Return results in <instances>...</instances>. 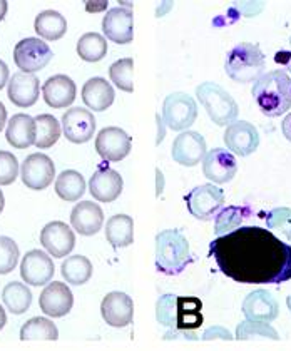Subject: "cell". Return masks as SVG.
Returning <instances> with one entry per match:
<instances>
[{
    "label": "cell",
    "instance_id": "obj_1",
    "mask_svg": "<svg viewBox=\"0 0 291 351\" xmlns=\"http://www.w3.org/2000/svg\"><path fill=\"white\" fill-rule=\"evenodd\" d=\"M209 258L224 276L243 285L291 280V246L259 226H241L209 243Z\"/></svg>",
    "mask_w": 291,
    "mask_h": 351
},
{
    "label": "cell",
    "instance_id": "obj_2",
    "mask_svg": "<svg viewBox=\"0 0 291 351\" xmlns=\"http://www.w3.org/2000/svg\"><path fill=\"white\" fill-rule=\"evenodd\" d=\"M202 303L196 296L163 295L156 301V319L172 331H196L201 328Z\"/></svg>",
    "mask_w": 291,
    "mask_h": 351
},
{
    "label": "cell",
    "instance_id": "obj_3",
    "mask_svg": "<svg viewBox=\"0 0 291 351\" xmlns=\"http://www.w3.org/2000/svg\"><path fill=\"white\" fill-rule=\"evenodd\" d=\"M253 99L268 117H279L291 109V77L285 69L265 72L253 84Z\"/></svg>",
    "mask_w": 291,
    "mask_h": 351
},
{
    "label": "cell",
    "instance_id": "obj_4",
    "mask_svg": "<svg viewBox=\"0 0 291 351\" xmlns=\"http://www.w3.org/2000/svg\"><path fill=\"white\" fill-rule=\"evenodd\" d=\"M193 261L189 241L181 230H164L156 234V268L161 273L176 276Z\"/></svg>",
    "mask_w": 291,
    "mask_h": 351
},
{
    "label": "cell",
    "instance_id": "obj_5",
    "mask_svg": "<svg viewBox=\"0 0 291 351\" xmlns=\"http://www.w3.org/2000/svg\"><path fill=\"white\" fill-rule=\"evenodd\" d=\"M266 60L258 44L241 42L226 54L224 71L235 82L255 84L265 74Z\"/></svg>",
    "mask_w": 291,
    "mask_h": 351
},
{
    "label": "cell",
    "instance_id": "obj_6",
    "mask_svg": "<svg viewBox=\"0 0 291 351\" xmlns=\"http://www.w3.org/2000/svg\"><path fill=\"white\" fill-rule=\"evenodd\" d=\"M199 104L208 112L209 119L220 128H228L238 119L240 108L228 90L214 82H202L196 87Z\"/></svg>",
    "mask_w": 291,
    "mask_h": 351
},
{
    "label": "cell",
    "instance_id": "obj_7",
    "mask_svg": "<svg viewBox=\"0 0 291 351\" xmlns=\"http://www.w3.org/2000/svg\"><path fill=\"white\" fill-rule=\"evenodd\" d=\"M161 117H163L166 128L185 132L198 119L196 101L185 93H172L164 99Z\"/></svg>",
    "mask_w": 291,
    "mask_h": 351
},
{
    "label": "cell",
    "instance_id": "obj_8",
    "mask_svg": "<svg viewBox=\"0 0 291 351\" xmlns=\"http://www.w3.org/2000/svg\"><path fill=\"white\" fill-rule=\"evenodd\" d=\"M187 211L199 221H211L223 209V189L213 184H201L185 196Z\"/></svg>",
    "mask_w": 291,
    "mask_h": 351
},
{
    "label": "cell",
    "instance_id": "obj_9",
    "mask_svg": "<svg viewBox=\"0 0 291 351\" xmlns=\"http://www.w3.org/2000/svg\"><path fill=\"white\" fill-rule=\"evenodd\" d=\"M54 52L42 39L37 37H27L14 49V62L25 74H36L47 66L52 60Z\"/></svg>",
    "mask_w": 291,
    "mask_h": 351
},
{
    "label": "cell",
    "instance_id": "obj_10",
    "mask_svg": "<svg viewBox=\"0 0 291 351\" xmlns=\"http://www.w3.org/2000/svg\"><path fill=\"white\" fill-rule=\"evenodd\" d=\"M56 178V166L47 154L34 152L27 156L21 167L22 182L32 191H44Z\"/></svg>",
    "mask_w": 291,
    "mask_h": 351
},
{
    "label": "cell",
    "instance_id": "obj_11",
    "mask_svg": "<svg viewBox=\"0 0 291 351\" xmlns=\"http://www.w3.org/2000/svg\"><path fill=\"white\" fill-rule=\"evenodd\" d=\"M132 137L121 128H104L95 137V151L104 161L119 162L131 152Z\"/></svg>",
    "mask_w": 291,
    "mask_h": 351
},
{
    "label": "cell",
    "instance_id": "obj_12",
    "mask_svg": "<svg viewBox=\"0 0 291 351\" xmlns=\"http://www.w3.org/2000/svg\"><path fill=\"white\" fill-rule=\"evenodd\" d=\"M228 151H233L240 158L251 156L259 146V132L251 122L235 121L226 128L223 136Z\"/></svg>",
    "mask_w": 291,
    "mask_h": 351
},
{
    "label": "cell",
    "instance_id": "obj_13",
    "mask_svg": "<svg viewBox=\"0 0 291 351\" xmlns=\"http://www.w3.org/2000/svg\"><path fill=\"white\" fill-rule=\"evenodd\" d=\"M202 173L211 182L226 184L238 173V162L229 151L223 147H214L206 152L202 159Z\"/></svg>",
    "mask_w": 291,
    "mask_h": 351
},
{
    "label": "cell",
    "instance_id": "obj_14",
    "mask_svg": "<svg viewBox=\"0 0 291 351\" xmlns=\"http://www.w3.org/2000/svg\"><path fill=\"white\" fill-rule=\"evenodd\" d=\"M40 244L52 258H66L75 246V234L62 221H52L40 231Z\"/></svg>",
    "mask_w": 291,
    "mask_h": 351
},
{
    "label": "cell",
    "instance_id": "obj_15",
    "mask_svg": "<svg viewBox=\"0 0 291 351\" xmlns=\"http://www.w3.org/2000/svg\"><path fill=\"white\" fill-rule=\"evenodd\" d=\"M56 273L52 258L40 250H32L22 258L21 276L25 285L44 286L51 283Z\"/></svg>",
    "mask_w": 291,
    "mask_h": 351
},
{
    "label": "cell",
    "instance_id": "obj_16",
    "mask_svg": "<svg viewBox=\"0 0 291 351\" xmlns=\"http://www.w3.org/2000/svg\"><path fill=\"white\" fill-rule=\"evenodd\" d=\"M172 159L185 167H194L205 159L206 141L199 132L185 131L172 143Z\"/></svg>",
    "mask_w": 291,
    "mask_h": 351
},
{
    "label": "cell",
    "instance_id": "obj_17",
    "mask_svg": "<svg viewBox=\"0 0 291 351\" xmlns=\"http://www.w3.org/2000/svg\"><path fill=\"white\" fill-rule=\"evenodd\" d=\"M62 132L67 141L84 144L93 139L95 132V119L93 112L84 108H72L62 116Z\"/></svg>",
    "mask_w": 291,
    "mask_h": 351
},
{
    "label": "cell",
    "instance_id": "obj_18",
    "mask_svg": "<svg viewBox=\"0 0 291 351\" xmlns=\"http://www.w3.org/2000/svg\"><path fill=\"white\" fill-rule=\"evenodd\" d=\"M40 310L51 318H62L74 306V295L62 281H52L44 288L39 298Z\"/></svg>",
    "mask_w": 291,
    "mask_h": 351
},
{
    "label": "cell",
    "instance_id": "obj_19",
    "mask_svg": "<svg viewBox=\"0 0 291 351\" xmlns=\"http://www.w3.org/2000/svg\"><path fill=\"white\" fill-rule=\"evenodd\" d=\"M102 32L114 44H129L134 39V17L132 10L124 7H114L107 10L102 19Z\"/></svg>",
    "mask_w": 291,
    "mask_h": 351
},
{
    "label": "cell",
    "instance_id": "obj_20",
    "mask_svg": "<svg viewBox=\"0 0 291 351\" xmlns=\"http://www.w3.org/2000/svg\"><path fill=\"white\" fill-rule=\"evenodd\" d=\"M102 319L113 328H126L134 318L132 298L126 293L113 291L101 303Z\"/></svg>",
    "mask_w": 291,
    "mask_h": 351
},
{
    "label": "cell",
    "instance_id": "obj_21",
    "mask_svg": "<svg viewBox=\"0 0 291 351\" xmlns=\"http://www.w3.org/2000/svg\"><path fill=\"white\" fill-rule=\"evenodd\" d=\"M124 181L117 171L110 167H99L89 179V193L99 203H113L121 196Z\"/></svg>",
    "mask_w": 291,
    "mask_h": 351
},
{
    "label": "cell",
    "instance_id": "obj_22",
    "mask_svg": "<svg viewBox=\"0 0 291 351\" xmlns=\"http://www.w3.org/2000/svg\"><path fill=\"white\" fill-rule=\"evenodd\" d=\"M243 313L251 322L271 323L278 318L279 306L277 298L266 289H255L243 301Z\"/></svg>",
    "mask_w": 291,
    "mask_h": 351
},
{
    "label": "cell",
    "instance_id": "obj_23",
    "mask_svg": "<svg viewBox=\"0 0 291 351\" xmlns=\"http://www.w3.org/2000/svg\"><path fill=\"white\" fill-rule=\"evenodd\" d=\"M39 77L36 74L15 72L7 84V95L17 108H30L39 101Z\"/></svg>",
    "mask_w": 291,
    "mask_h": 351
},
{
    "label": "cell",
    "instance_id": "obj_24",
    "mask_svg": "<svg viewBox=\"0 0 291 351\" xmlns=\"http://www.w3.org/2000/svg\"><path fill=\"white\" fill-rule=\"evenodd\" d=\"M78 87L69 75L57 74L49 77L42 86V95H44L45 104L52 109H64L74 102Z\"/></svg>",
    "mask_w": 291,
    "mask_h": 351
},
{
    "label": "cell",
    "instance_id": "obj_25",
    "mask_svg": "<svg viewBox=\"0 0 291 351\" xmlns=\"http://www.w3.org/2000/svg\"><path fill=\"white\" fill-rule=\"evenodd\" d=\"M71 224L79 234L94 236L101 231L104 224V213L101 206L93 201H80L71 213Z\"/></svg>",
    "mask_w": 291,
    "mask_h": 351
},
{
    "label": "cell",
    "instance_id": "obj_26",
    "mask_svg": "<svg viewBox=\"0 0 291 351\" xmlns=\"http://www.w3.org/2000/svg\"><path fill=\"white\" fill-rule=\"evenodd\" d=\"M7 143L15 149H27L37 141L36 119L29 114H15L7 124Z\"/></svg>",
    "mask_w": 291,
    "mask_h": 351
},
{
    "label": "cell",
    "instance_id": "obj_27",
    "mask_svg": "<svg viewBox=\"0 0 291 351\" xmlns=\"http://www.w3.org/2000/svg\"><path fill=\"white\" fill-rule=\"evenodd\" d=\"M114 97H116V94H114L113 86L102 77L89 79L82 87L84 104L95 112L109 109L113 106Z\"/></svg>",
    "mask_w": 291,
    "mask_h": 351
},
{
    "label": "cell",
    "instance_id": "obj_28",
    "mask_svg": "<svg viewBox=\"0 0 291 351\" xmlns=\"http://www.w3.org/2000/svg\"><path fill=\"white\" fill-rule=\"evenodd\" d=\"M106 238L114 250L128 247L134 243V221L128 215H116L106 223Z\"/></svg>",
    "mask_w": 291,
    "mask_h": 351
},
{
    "label": "cell",
    "instance_id": "obj_29",
    "mask_svg": "<svg viewBox=\"0 0 291 351\" xmlns=\"http://www.w3.org/2000/svg\"><path fill=\"white\" fill-rule=\"evenodd\" d=\"M34 29L42 39L59 40L66 36L67 22L66 17H62V14H59L57 10H44L36 17Z\"/></svg>",
    "mask_w": 291,
    "mask_h": 351
},
{
    "label": "cell",
    "instance_id": "obj_30",
    "mask_svg": "<svg viewBox=\"0 0 291 351\" xmlns=\"http://www.w3.org/2000/svg\"><path fill=\"white\" fill-rule=\"evenodd\" d=\"M56 193L60 199L75 203L86 193V179L74 169L62 171L56 179Z\"/></svg>",
    "mask_w": 291,
    "mask_h": 351
},
{
    "label": "cell",
    "instance_id": "obj_31",
    "mask_svg": "<svg viewBox=\"0 0 291 351\" xmlns=\"http://www.w3.org/2000/svg\"><path fill=\"white\" fill-rule=\"evenodd\" d=\"M251 216V209L248 206H228L223 208L214 217V232L218 236L229 234L241 228L243 221Z\"/></svg>",
    "mask_w": 291,
    "mask_h": 351
},
{
    "label": "cell",
    "instance_id": "obj_32",
    "mask_svg": "<svg viewBox=\"0 0 291 351\" xmlns=\"http://www.w3.org/2000/svg\"><path fill=\"white\" fill-rule=\"evenodd\" d=\"M60 273H62V278L69 285H86L93 278V263L86 256L75 254V256L66 258V261H62Z\"/></svg>",
    "mask_w": 291,
    "mask_h": 351
},
{
    "label": "cell",
    "instance_id": "obj_33",
    "mask_svg": "<svg viewBox=\"0 0 291 351\" xmlns=\"http://www.w3.org/2000/svg\"><path fill=\"white\" fill-rule=\"evenodd\" d=\"M2 300L10 313L22 315L32 304V293H30V289L25 285L19 283V281H12V283L5 285V288H3Z\"/></svg>",
    "mask_w": 291,
    "mask_h": 351
},
{
    "label": "cell",
    "instance_id": "obj_34",
    "mask_svg": "<svg viewBox=\"0 0 291 351\" xmlns=\"http://www.w3.org/2000/svg\"><path fill=\"white\" fill-rule=\"evenodd\" d=\"M59 338V330L52 319L36 316L25 322L21 328V339L22 341H34V339H49V341H56Z\"/></svg>",
    "mask_w": 291,
    "mask_h": 351
},
{
    "label": "cell",
    "instance_id": "obj_35",
    "mask_svg": "<svg viewBox=\"0 0 291 351\" xmlns=\"http://www.w3.org/2000/svg\"><path fill=\"white\" fill-rule=\"evenodd\" d=\"M78 54L86 62H99L107 54V40L97 32H87L78 42Z\"/></svg>",
    "mask_w": 291,
    "mask_h": 351
},
{
    "label": "cell",
    "instance_id": "obj_36",
    "mask_svg": "<svg viewBox=\"0 0 291 351\" xmlns=\"http://www.w3.org/2000/svg\"><path fill=\"white\" fill-rule=\"evenodd\" d=\"M36 124H37L36 146L39 149L52 147L54 144L59 141L60 132H62V128H60L59 121H57L52 114H40V116L36 117Z\"/></svg>",
    "mask_w": 291,
    "mask_h": 351
},
{
    "label": "cell",
    "instance_id": "obj_37",
    "mask_svg": "<svg viewBox=\"0 0 291 351\" xmlns=\"http://www.w3.org/2000/svg\"><path fill=\"white\" fill-rule=\"evenodd\" d=\"M236 339H241V341H246V339H273V341H278L279 335L270 323L244 319L236 328Z\"/></svg>",
    "mask_w": 291,
    "mask_h": 351
},
{
    "label": "cell",
    "instance_id": "obj_38",
    "mask_svg": "<svg viewBox=\"0 0 291 351\" xmlns=\"http://www.w3.org/2000/svg\"><path fill=\"white\" fill-rule=\"evenodd\" d=\"M132 71L134 60L126 57V59L116 60V62L109 67V77L113 84H116L121 90H124V93H132Z\"/></svg>",
    "mask_w": 291,
    "mask_h": 351
},
{
    "label": "cell",
    "instance_id": "obj_39",
    "mask_svg": "<svg viewBox=\"0 0 291 351\" xmlns=\"http://www.w3.org/2000/svg\"><path fill=\"white\" fill-rule=\"evenodd\" d=\"M270 231H278L286 241H291V208H275L265 216Z\"/></svg>",
    "mask_w": 291,
    "mask_h": 351
},
{
    "label": "cell",
    "instance_id": "obj_40",
    "mask_svg": "<svg viewBox=\"0 0 291 351\" xmlns=\"http://www.w3.org/2000/svg\"><path fill=\"white\" fill-rule=\"evenodd\" d=\"M19 263V246L12 238L0 236V274L12 273Z\"/></svg>",
    "mask_w": 291,
    "mask_h": 351
},
{
    "label": "cell",
    "instance_id": "obj_41",
    "mask_svg": "<svg viewBox=\"0 0 291 351\" xmlns=\"http://www.w3.org/2000/svg\"><path fill=\"white\" fill-rule=\"evenodd\" d=\"M19 176V161L12 152L0 151V186H9Z\"/></svg>",
    "mask_w": 291,
    "mask_h": 351
},
{
    "label": "cell",
    "instance_id": "obj_42",
    "mask_svg": "<svg viewBox=\"0 0 291 351\" xmlns=\"http://www.w3.org/2000/svg\"><path fill=\"white\" fill-rule=\"evenodd\" d=\"M201 339H205V341H211V339H226V341H229V339L235 338H233L231 331L226 330L224 326H211L205 330V333L201 335Z\"/></svg>",
    "mask_w": 291,
    "mask_h": 351
},
{
    "label": "cell",
    "instance_id": "obj_43",
    "mask_svg": "<svg viewBox=\"0 0 291 351\" xmlns=\"http://www.w3.org/2000/svg\"><path fill=\"white\" fill-rule=\"evenodd\" d=\"M240 14L246 15V17H255L256 14H259L263 10V2H240L238 5Z\"/></svg>",
    "mask_w": 291,
    "mask_h": 351
},
{
    "label": "cell",
    "instance_id": "obj_44",
    "mask_svg": "<svg viewBox=\"0 0 291 351\" xmlns=\"http://www.w3.org/2000/svg\"><path fill=\"white\" fill-rule=\"evenodd\" d=\"M164 339L166 341H171V339H187V341H196L199 339L196 331H172V330H167L166 333H164Z\"/></svg>",
    "mask_w": 291,
    "mask_h": 351
},
{
    "label": "cell",
    "instance_id": "obj_45",
    "mask_svg": "<svg viewBox=\"0 0 291 351\" xmlns=\"http://www.w3.org/2000/svg\"><path fill=\"white\" fill-rule=\"evenodd\" d=\"M9 67H7V64L0 59V90L9 84Z\"/></svg>",
    "mask_w": 291,
    "mask_h": 351
},
{
    "label": "cell",
    "instance_id": "obj_46",
    "mask_svg": "<svg viewBox=\"0 0 291 351\" xmlns=\"http://www.w3.org/2000/svg\"><path fill=\"white\" fill-rule=\"evenodd\" d=\"M164 191V176L159 167H156V196H161Z\"/></svg>",
    "mask_w": 291,
    "mask_h": 351
},
{
    "label": "cell",
    "instance_id": "obj_47",
    "mask_svg": "<svg viewBox=\"0 0 291 351\" xmlns=\"http://www.w3.org/2000/svg\"><path fill=\"white\" fill-rule=\"evenodd\" d=\"M281 131H283V136L286 137V139L291 143V112L286 114L285 119L281 122Z\"/></svg>",
    "mask_w": 291,
    "mask_h": 351
},
{
    "label": "cell",
    "instance_id": "obj_48",
    "mask_svg": "<svg viewBox=\"0 0 291 351\" xmlns=\"http://www.w3.org/2000/svg\"><path fill=\"white\" fill-rule=\"evenodd\" d=\"M156 121H158V139H156V144H159V143H163V139H164V121H163V117L159 116V114H156Z\"/></svg>",
    "mask_w": 291,
    "mask_h": 351
},
{
    "label": "cell",
    "instance_id": "obj_49",
    "mask_svg": "<svg viewBox=\"0 0 291 351\" xmlns=\"http://www.w3.org/2000/svg\"><path fill=\"white\" fill-rule=\"evenodd\" d=\"M107 7V2H87L86 9L89 12H97V10H104Z\"/></svg>",
    "mask_w": 291,
    "mask_h": 351
},
{
    "label": "cell",
    "instance_id": "obj_50",
    "mask_svg": "<svg viewBox=\"0 0 291 351\" xmlns=\"http://www.w3.org/2000/svg\"><path fill=\"white\" fill-rule=\"evenodd\" d=\"M5 122H7V109H5V106H3L2 102H0V131H2V129H3Z\"/></svg>",
    "mask_w": 291,
    "mask_h": 351
},
{
    "label": "cell",
    "instance_id": "obj_51",
    "mask_svg": "<svg viewBox=\"0 0 291 351\" xmlns=\"http://www.w3.org/2000/svg\"><path fill=\"white\" fill-rule=\"evenodd\" d=\"M171 9H172V2H163V5L159 7L158 12H156V15H158V17H163V15L166 14L167 10H171Z\"/></svg>",
    "mask_w": 291,
    "mask_h": 351
},
{
    "label": "cell",
    "instance_id": "obj_52",
    "mask_svg": "<svg viewBox=\"0 0 291 351\" xmlns=\"http://www.w3.org/2000/svg\"><path fill=\"white\" fill-rule=\"evenodd\" d=\"M7 10H9V2H5V0H0V22H2L3 17H5Z\"/></svg>",
    "mask_w": 291,
    "mask_h": 351
},
{
    "label": "cell",
    "instance_id": "obj_53",
    "mask_svg": "<svg viewBox=\"0 0 291 351\" xmlns=\"http://www.w3.org/2000/svg\"><path fill=\"white\" fill-rule=\"evenodd\" d=\"M5 324H7V315H5V311H3V308L0 306V330H2Z\"/></svg>",
    "mask_w": 291,
    "mask_h": 351
},
{
    "label": "cell",
    "instance_id": "obj_54",
    "mask_svg": "<svg viewBox=\"0 0 291 351\" xmlns=\"http://www.w3.org/2000/svg\"><path fill=\"white\" fill-rule=\"evenodd\" d=\"M3 206H5V199H3V193L0 191V213L3 211Z\"/></svg>",
    "mask_w": 291,
    "mask_h": 351
},
{
    "label": "cell",
    "instance_id": "obj_55",
    "mask_svg": "<svg viewBox=\"0 0 291 351\" xmlns=\"http://www.w3.org/2000/svg\"><path fill=\"white\" fill-rule=\"evenodd\" d=\"M286 306H288V310H290V313H291V296L286 298Z\"/></svg>",
    "mask_w": 291,
    "mask_h": 351
},
{
    "label": "cell",
    "instance_id": "obj_56",
    "mask_svg": "<svg viewBox=\"0 0 291 351\" xmlns=\"http://www.w3.org/2000/svg\"><path fill=\"white\" fill-rule=\"evenodd\" d=\"M286 72H288V74H290V77H291V64H290V67L286 69Z\"/></svg>",
    "mask_w": 291,
    "mask_h": 351
},
{
    "label": "cell",
    "instance_id": "obj_57",
    "mask_svg": "<svg viewBox=\"0 0 291 351\" xmlns=\"http://www.w3.org/2000/svg\"><path fill=\"white\" fill-rule=\"evenodd\" d=\"M290 45H291V37H290Z\"/></svg>",
    "mask_w": 291,
    "mask_h": 351
}]
</instances>
